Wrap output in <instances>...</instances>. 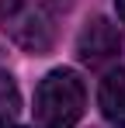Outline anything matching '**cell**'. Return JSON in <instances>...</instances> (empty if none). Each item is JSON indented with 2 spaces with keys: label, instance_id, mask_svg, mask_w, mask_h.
Returning a JSON list of instances; mask_svg holds the SVG:
<instances>
[{
  "label": "cell",
  "instance_id": "6da1fadb",
  "mask_svg": "<svg viewBox=\"0 0 125 128\" xmlns=\"http://www.w3.org/2000/svg\"><path fill=\"white\" fill-rule=\"evenodd\" d=\"M66 10L70 0H0V24L21 48L45 56L56 45L59 18Z\"/></svg>",
  "mask_w": 125,
  "mask_h": 128
},
{
  "label": "cell",
  "instance_id": "7a4b0ae2",
  "mask_svg": "<svg viewBox=\"0 0 125 128\" xmlns=\"http://www.w3.org/2000/svg\"><path fill=\"white\" fill-rule=\"evenodd\" d=\"M87 90L77 69H52L35 90V121L38 128H73L83 118Z\"/></svg>",
  "mask_w": 125,
  "mask_h": 128
},
{
  "label": "cell",
  "instance_id": "3957f363",
  "mask_svg": "<svg viewBox=\"0 0 125 128\" xmlns=\"http://www.w3.org/2000/svg\"><path fill=\"white\" fill-rule=\"evenodd\" d=\"M122 48V35L108 18H90L83 24L80 38H77V59L87 66H104L108 59H115Z\"/></svg>",
  "mask_w": 125,
  "mask_h": 128
},
{
  "label": "cell",
  "instance_id": "277c9868",
  "mask_svg": "<svg viewBox=\"0 0 125 128\" xmlns=\"http://www.w3.org/2000/svg\"><path fill=\"white\" fill-rule=\"evenodd\" d=\"M97 104H101V114L115 128H125V69H111L101 80Z\"/></svg>",
  "mask_w": 125,
  "mask_h": 128
},
{
  "label": "cell",
  "instance_id": "5b68a950",
  "mask_svg": "<svg viewBox=\"0 0 125 128\" xmlns=\"http://www.w3.org/2000/svg\"><path fill=\"white\" fill-rule=\"evenodd\" d=\"M18 111H21V90L14 83V76L7 69H0V128L7 121H14Z\"/></svg>",
  "mask_w": 125,
  "mask_h": 128
},
{
  "label": "cell",
  "instance_id": "8992f818",
  "mask_svg": "<svg viewBox=\"0 0 125 128\" xmlns=\"http://www.w3.org/2000/svg\"><path fill=\"white\" fill-rule=\"evenodd\" d=\"M115 10H118V18L125 21V0H115Z\"/></svg>",
  "mask_w": 125,
  "mask_h": 128
},
{
  "label": "cell",
  "instance_id": "52a82bcc",
  "mask_svg": "<svg viewBox=\"0 0 125 128\" xmlns=\"http://www.w3.org/2000/svg\"><path fill=\"white\" fill-rule=\"evenodd\" d=\"M4 128H24V125H4Z\"/></svg>",
  "mask_w": 125,
  "mask_h": 128
}]
</instances>
